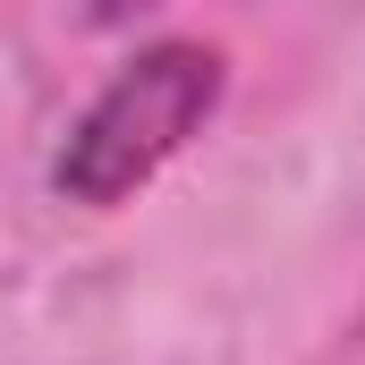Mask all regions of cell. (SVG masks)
<instances>
[{
  "label": "cell",
  "instance_id": "obj_1",
  "mask_svg": "<svg viewBox=\"0 0 365 365\" xmlns=\"http://www.w3.org/2000/svg\"><path fill=\"white\" fill-rule=\"evenodd\" d=\"M212 102H221V51L212 43H145L86 102V119L68 128V145L51 162V187L68 204H119V195H136L212 119Z\"/></svg>",
  "mask_w": 365,
  "mask_h": 365
}]
</instances>
